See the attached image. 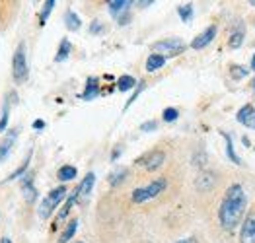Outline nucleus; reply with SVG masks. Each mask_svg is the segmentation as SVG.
Listing matches in <instances>:
<instances>
[{
    "label": "nucleus",
    "instance_id": "1",
    "mask_svg": "<svg viewBox=\"0 0 255 243\" xmlns=\"http://www.w3.org/2000/svg\"><path fill=\"white\" fill-rule=\"evenodd\" d=\"M246 206H248V195H246L244 185H240V183L230 185L226 189V193H224L220 208H218V220L222 224V228L224 230H234L244 218Z\"/></svg>",
    "mask_w": 255,
    "mask_h": 243
},
{
    "label": "nucleus",
    "instance_id": "2",
    "mask_svg": "<svg viewBox=\"0 0 255 243\" xmlns=\"http://www.w3.org/2000/svg\"><path fill=\"white\" fill-rule=\"evenodd\" d=\"M29 68H27V55H25V43H20L14 51L12 59V78L16 84H23L27 80Z\"/></svg>",
    "mask_w": 255,
    "mask_h": 243
},
{
    "label": "nucleus",
    "instance_id": "3",
    "mask_svg": "<svg viewBox=\"0 0 255 243\" xmlns=\"http://www.w3.org/2000/svg\"><path fill=\"white\" fill-rule=\"evenodd\" d=\"M67 197V187H57V189H53L49 195H47L45 199L41 200V204H39V208H37V214H39V218L41 220H47L55 210H57V206L61 204V200Z\"/></svg>",
    "mask_w": 255,
    "mask_h": 243
},
{
    "label": "nucleus",
    "instance_id": "4",
    "mask_svg": "<svg viewBox=\"0 0 255 243\" xmlns=\"http://www.w3.org/2000/svg\"><path fill=\"white\" fill-rule=\"evenodd\" d=\"M168 187V181L166 179H156V181H152L150 185H146V187H140V189H135L133 191V202H146V200L154 199V197H158L160 193H164V189Z\"/></svg>",
    "mask_w": 255,
    "mask_h": 243
},
{
    "label": "nucleus",
    "instance_id": "5",
    "mask_svg": "<svg viewBox=\"0 0 255 243\" xmlns=\"http://www.w3.org/2000/svg\"><path fill=\"white\" fill-rule=\"evenodd\" d=\"M187 49V45L177 39V37H171V39H164V41H158V43L152 45V53L156 55H162V57H177L181 55Z\"/></svg>",
    "mask_w": 255,
    "mask_h": 243
},
{
    "label": "nucleus",
    "instance_id": "6",
    "mask_svg": "<svg viewBox=\"0 0 255 243\" xmlns=\"http://www.w3.org/2000/svg\"><path fill=\"white\" fill-rule=\"evenodd\" d=\"M164 162H166V154H164L162 150H154V152H150V154L142 156L140 160H137V163L144 165L148 171H154V169L162 167Z\"/></svg>",
    "mask_w": 255,
    "mask_h": 243
},
{
    "label": "nucleus",
    "instance_id": "7",
    "mask_svg": "<svg viewBox=\"0 0 255 243\" xmlns=\"http://www.w3.org/2000/svg\"><path fill=\"white\" fill-rule=\"evenodd\" d=\"M240 242L242 243H255V212H250L248 218L242 224L240 230Z\"/></svg>",
    "mask_w": 255,
    "mask_h": 243
},
{
    "label": "nucleus",
    "instance_id": "8",
    "mask_svg": "<svg viewBox=\"0 0 255 243\" xmlns=\"http://www.w3.org/2000/svg\"><path fill=\"white\" fill-rule=\"evenodd\" d=\"M216 33H218V27H216V25H209L203 33H199V35L193 39L191 47H193V49H197V51H199V49H205L209 43H212V39L216 37Z\"/></svg>",
    "mask_w": 255,
    "mask_h": 243
},
{
    "label": "nucleus",
    "instance_id": "9",
    "mask_svg": "<svg viewBox=\"0 0 255 243\" xmlns=\"http://www.w3.org/2000/svg\"><path fill=\"white\" fill-rule=\"evenodd\" d=\"M236 119H238V123L240 125H244V127H248V129H254L255 131V107L254 105H244L242 109L238 111V115H236Z\"/></svg>",
    "mask_w": 255,
    "mask_h": 243
},
{
    "label": "nucleus",
    "instance_id": "10",
    "mask_svg": "<svg viewBox=\"0 0 255 243\" xmlns=\"http://www.w3.org/2000/svg\"><path fill=\"white\" fill-rule=\"evenodd\" d=\"M93 183H95V175H93L92 171L88 173V175L82 179V183L76 187V191H78V200L80 199H86L90 193H92L93 189Z\"/></svg>",
    "mask_w": 255,
    "mask_h": 243
},
{
    "label": "nucleus",
    "instance_id": "11",
    "mask_svg": "<svg viewBox=\"0 0 255 243\" xmlns=\"http://www.w3.org/2000/svg\"><path fill=\"white\" fill-rule=\"evenodd\" d=\"M107 6H109V12L113 16H119V14L127 12L133 6V2L131 0H111V2H107Z\"/></svg>",
    "mask_w": 255,
    "mask_h": 243
},
{
    "label": "nucleus",
    "instance_id": "12",
    "mask_svg": "<svg viewBox=\"0 0 255 243\" xmlns=\"http://www.w3.org/2000/svg\"><path fill=\"white\" fill-rule=\"evenodd\" d=\"M164 65H166V57H162V55L152 53V55L146 59V70H148V72H156V70H160Z\"/></svg>",
    "mask_w": 255,
    "mask_h": 243
},
{
    "label": "nucleus",
    "instance_id": "13",
    "mask_svg": "<svg viewBox=\"0 0 255 243\" xmlns=\"http://www.w3.org/2000/svg\"><path fill=\"white\" fill-rule=\"evenodd\" d=\"M99 95V84H97V78H90L88 84H86V89L82 93V99H93Z\"/></svg>",
    "mask_w": 255,
    "mask_h": 243
},
{
    "label": "nucleus",
    "instance_id": "14",
    "mask_svg": "<svg viewBox=\"0 0 255 243\" xmlns=\"http://www.w3.org/2000/svg\"><path fill=\"white\" fill-rule=\"evenodd\" d=\"M22 191H23V195H25V199L29 200V202L35 200V193H37V191H35V187H33V179H31L29 173H27L25 179L22 181Z\"/></svg>",
    "mask_w": 255,
    "mask_h": 243
},
{
    "label": "nucleus",
    "instance_id": "15",
    "mask_svg": "<svg viewBox=\"0 0 255 243\" xmlns=\"http://www.w3.org/2000/svg\"><path fill=\"white\" fill-rule=\"evenodd\" d=\"M76 200H78V191L74 189V191H72V195H70L69 199H67V204H65V206H63V210L59 212V216H57V222H63L65 218H67V216H69V212L72 210V206H74V202H76Z\"/></svg>",
    "mask_w": 255,
    "mask_h": 243
},
{
    "label": "nucleus",
    "instance_id": "16",
    "mask_svg": "<svg viewBox=\"0 0 255 243\" xmlns=\"http://www.w3.org/2000/svg\"><path fill=\"white\" fill-rule=\"evenodd\" d=\"M14 140H16V131L10 134L8 138H4V140L0 142V162L6 160V156L10 154V150H12V146H14Z\"/></svg>",
    "mask_w": 255,
    "mask_h": 243
},
{
    "label": "nucleus",
    "instance_id": "17",
    "mask_svg": "<svg viewBox=\"0 0 255 243\" xmlns=\"http://www.w3.org/2000/svg\"><path fill=\"white\" fill-rule=\"evenodd\" d=\"M222 136H224V140H226V154H228V158L232 160L236 165H240L242 163V160L238 158V154H236V150H234V142H232V136L228 133H220Z\"/></svg>",
    "mask_w": 255,
    "mask_h": 243
},
{
    "label": "nucleus",
    "instance_id": "18",
    "mask_svg": "<svg viewBox=\"0 0 255 243\" xmlns=\"http://www.w3.org/2000/svg\"><path fill=\"white\" fill-rule=\"evenodd\" d=\"M70 51H72V45H70L69 39H63L61 45H59V53H57V57H55V61L57 63H63V61H67L70 55Z\"/></svg>",
    "mask_w": 255,
    "mask_h": 243
},
{
    "label": "nucleus",
    "instance_id": "19",
    "mask_svg": "<svg viewBox=\"0 0 255 243\" xmlns=\"http://www.w3.org/2000/svg\"><path fill=\"white\" fill-rule=\"evenodd\" d=\"M135 86H137V80L133 76H129V74H125V76H121L117 80V89L119 91H129V89H133Z\"/></svg>",
    "mask_w": 255,
    "mask_h": 243
},
{
    "label": "nucleus",
    "instance_id": "20",
    "mask_svg": "<svg viewBox=\"0 0 255 243\" xmlns=\"http://www.w3.org/2000/svg\"><path fill=\"white\" fill-rule=\"evenodd\" d=\"M76 230H78V220H70V222H69V226H67V230L63 232V236H61V240H59V243H69L70 240L74 238Z\"/></svg>",
    "mask_w": 255,
    "mask_h": 243
},
{
    "label": "nucleus",
    "instance_id": "21",
    "mask_svg": "<svg viewBox=\"0 0 255 243\" xmlns=\"http://www.w3.org/2000/svg\"><path fill=\"white\" fill-rule=\"evenodd\" d=\"M76 167L74 165H63L61 169H59V173H57V177L61 179V181H72L74 177H76Z\"/></svg>",
    "mask_w": 255,
    "mask_h": 243
},
{
    "label": "nucleus",
    "instance_id": "22",
    "mask_svg": "<svg viewBox=\"0 0 255 243\" xmlns=\"http://www.w3.org/2000/svg\"><path fill=\"white\" fill-rule=\"evenodd\" d=\"M65 22H67V27H69L70 31H76V29L80 27V18H78L72 10H69V12L65 14Z\"/></svg>",
    "mask_w": 255,
    "mask_h": 243
},
{
    "label": "nucleus",
    "instance_id": "23",
    "mask_svg": "<svg viewBox=\"0 0 255 243\" xmlns=\"http://www.w3.org/2000/svg\"><path fill=\"white\" fill-rule=\"evenodd\" d=\"M177 14H179V18L183 22H191V18H193V4H181L177 8Z\"/></svg>",
    "mask_w": 255,
    "mask_h": 243
},
{
    "label": "nucleus",
    "instance_id": "24",
    "mask_svg": "<svg viewBox=\"0 0 255 243\" xmlns=\"http://www.w3.org/2000/svg\"><path fill=\"white\" fill-rule=\"evenodd\" d=\"M242 43H244V29L240 27V29L232 31V35H230V47H232V49H238Z\"/></svg>",
    "mask_w": 255,
    "mask_h": 243
},
{
    "label": "nucleus",
    "instance_id": "25",
    "mask_svg": "<svg viewBox=\"0 0 255 243\" xmlns=\"http://www.w3.org/2000/svg\"><path fill=\"white\" fill-rule=\"evenodd\" d=\"M55 8V0H47L45 4H43V10H41V16H39V23L41 25H45L47 18H49V14H51V10Z\"/></svg>",
    "mask_w": 255,
    "mask_h": 243
},
{
    "label": "nucleus",
    "instance_id": "26",
    "mask_svg": "<svg viewBox=\"0 0 255 243\" xmlns=\"http://www.w3.org/2000/svg\"><path fill=\"white\" fill-rule=\"evenodd\" d=\"M29 158H31V154H27V160L23 162L22 165H20V167H18V169H16L14 173H10V175H8V179H6V181H14V179H18V177H20V175H23V173L27 171V167H29Z\"/></svg>",
    "mask_w": 255,
    "mask_h": 243
},
{
    "label": "nucleus",
    "instance_id": "27",
    "mask_svg": "<svg viewBox=\"0 0 255 243\" xmlns=\"http://www.w3.org/2000/svg\"><path fill=\"white\" fill-rule=\"evenodd\" d=\"M125 175H127V169H123V167H121V169H117L115 173H111L109 183H111L113 187H117L119 183H123V181H125Z\"/></svg>",
    "mask_w": 255,
    "mask_h": 243
},
{
    "label": "nucleus",
    "instance_id": "28",
    "mask_svg": "<svg viewBox=\"0 0 255 243\" xmlns=\"http://www.w3.org/2000/svg\"><path fill=\"white\" fill-rule=\"evenodd\" d=\"M162 117L166 123H173V121L179 117V111L175 109V107H168V109H164Z\"/></svg>",
    "mask_w": 255,
    "mask_h": 243
},
{
    "label": "nucleus",
    "instance_id": "29",
    "mask_svg": "<svg viewBox=\"0 0 255 243\" xmlns=\"http://www.w3.org/2000/svg\"><path fill=\"white\" fill-rule=\"evenodd\" d=\"M10 107L8 105H4V109H2V115H0V133H4L6 131V127H8V119H10Z\"/></svg>",
    "mask_w": 255,
    "mask_h": 243
},
{
    "label": "nucleus",
    "instance_id": "30",
    "mask_svg": "<svg viewBox=\"0 0 255 243\" xmlns=\"http://www.w3.org/2000/svg\"><path fill=\"white\" fill-rule=\"evenodd\" d=\"M230 74H232V78L240 80V78H244V76L248 74V68H244V67H232Z\"/></svg>",
    "mask_w": 255,
    "mask_h": 243
},
{
    "label": "nucleus",
    "instance_id": "31",
    "mask_svg": "<svg viewBox=\"0 0 255 243\" xmlns=\"http://www.w3.org/2000/svg\"><path fill=\"white\" fill-rule=\"evenodd\" d=\"M156 127H158V123H156V121H146V123H142V125H140V131L150 133V131H156Z\"/></svg>",
    "mask_w": 255,
    "mask_h": 243
},
{
    "label": "nucleus",
    "instance_id": "32",
    "mask_svg": "<svg viewBox=\"0 0 255 243\" xmlns=\"http://www.w3.org/2000/svg\"><path fill=\"white\" fill-rule=\"evenodd\" d=\"M142 89H144V84H142V82H140V84H139V89H137V91H135V93H133V97H131V99H129V101H127V105H125V107H129V105H131V103H133V101H135V99H137V97H139V93H140V91H142Z\"/></svg>",
    "mask_w": 255,
    "mask_h": 243
},
{
    "label": "nucleus",
    "instance_id": "33",
    "mask_svg": "<svg viewBox=\"0 0 255 243\" xmlns=\"http://www.w3.org/2000/svg\"><path fill=\"white\" fill-rule=\"evenodd\" d=\"M33 129H35V131H41V129H45V121H41V119H35V121H33Z\"/></svg>",
    "mask_w": 255,
    "mask_h": 243
},
{
    "label": "nucleus",
    "instance_id": "34",
    "mask_svg": "<svg viewBox=\"0 0 255 243\" xmlns=\"http://www.w3.org/2000/svg\"><path fill=\"white\" fill-rule=\"evenodd\" d=\"M90 31H92V33H97V31H101V23L95 20V22L90 25Z\"/></svg>",
    "mask_w": 255,
    "mask_h": 243
},
{
    "label": "nucleus",
    "instance_id": "35",
    "mask_svg": "<svg viewBox=\"0 0 255 243\" xmlns=\"http://www.w3.org/2000/svg\"><path fill=\"white\" fill-rule=\"evenodd\" d=\"M177 243H197V242H195L193 238H185V240H179Z\"/></svg>",
    "mask_w": 255,
    "mask_h": 243
},
{
    "label": "nucleus",
    "instance_id": "36",
    "mask_svg": "<svg viewBox=\"0 0 255 243\" xmlns=\"http://www.w3.org/2000/svg\"><path fill=\"white\" fill-rule=\"evenodd\" d=\"M0 243H12V240H10V238H2V240H0Z\"/></svg>",
    "mask_w": 255,
    "mask_h": 243
},
{
    "label": "nucleus",
    "instance_id": "37",
    "mask_svg": "<svg viewBox=\"0 0 255 243\" xmlns=\"http://www.w3.org/2000/svg\"><path fill=\"white\" fill-rule=\"evenodd\" d=\"M252 68L255 70V53H254V59H252Z\"/></svg>",
    "mask_w": 255,
    "mask_h": 243
},
{
    "label": "nucleus",
    "instance_id": "38",
    "mask_svg": "<svg viewBox=\"0 0 255 243\" xmlns=\"http://www.w3.org/2000/svg\"><path fill=\"white\" fill-rule=\"evenodd\" d=\"M252 4H254V6H255V0H252Z\"/></svg>",
    "mask_w": 255,
    "mask_h": 243
},
{
    "label": "nucleus",
    "instance_id": "39",
    "mask_svg": "<svg viewBox=\"0 0 255 243\" xmlns=\"http://www.w3.org/2000/svg\"><path fill=\"white\" fill-rule=\"evenodd\" d=\"M76 243H84V242H76Z\"/></svg>",
    "mask_w": 255,
    "mask_h": 243
},
{
    "label": "nucleus",
    "instance_id": "40",
    "mask_svg": "<svg viewBox=\"0 0 255 243\" xmlns=\"http://www.w3.org/2000/svg\"><path fill=\"white\" fill-rule=\"evenodd\" d=\"M254 88H255V82H254Z\"/></svg>",
    "mask_w": 255,
    "mask_h": 243
}]
</instances>
